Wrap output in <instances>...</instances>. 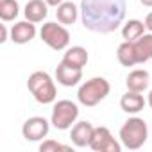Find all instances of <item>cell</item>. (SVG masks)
<instances>
[{"mask_svg":"<svg viewBox=\"0 0 152 152\" xmlns=\"http://www.w3.org/2000/svg\"><path fill=\"white\" fill-rule=\"evenodd\" d=\"M127 0H83V25L99 34L115 32L125 20Z\"/></svg>","mask_w":152,"mask_h":152,"instance_id":"obj_1","label":"cell"},{"mask_svg":"<svg viewBox=\"0 0 152 152\" xmlns=\"http://www.w3.org/2000/svg\"><path fill=\"white\" fill-rule=\"evenodd\" d=\"M147 138H148V127H147V122L143 118L132 116L120 129V141L129 150L141 148L145 145Z\"/></svg>","mask_w":152,"mask_h":152,"instance_id":"obj_2","label":"cell"},{"mask_svg":"<svg viewBox=\"0 0 152 152\" xmlns=\"http://www.w3.org/2000/svg\"><path fill=\"white\" fill-rule=\"evenodd\" d=\"M109 91H111V86L104 77H91L90 81L81 84L77 91V100L86 107H93L99 102H102L109 95Z\"/></svg>","mask_w":152,"mask_h":152,"instance_id":"obj_3","label":"cell"},{"mask_svg":"<svg viewBox=\"0 0 152 152\" xmlns=\"http://www.w3.org/2000/svg\"><path fill=\"white\" fill-rule=\"evenodd\" d=\"M27 88L39 104H52L57 97L56 84L47 72H34L27 81Z\"/></svg>","mask_w":152,"mask_h":152,"instance_id":"obj_4","label":"cell"},{"mask_svg":"<svg viewBox=\"0 0 152 152\" xmlns=\"http://www.w3.org/2000/svg\"><path fill=\"white\" fill-rule=\"evenodd\" d=\"M39 36H41V41L47 43L52 50H64L70 45V32H68L66 25L57 23V22L43 23Z\"/></svg>","mask_w":152,"mask_h":152,"instance_id":"obj_5","label":"cell"},{"mask_svg":"<svg viewBox=\"0 0 152 152\" xmlns=\"http://www.w3.org/2000/svg\"><path fill=\"white\" fill-rule=\"evenodd\" d=\"M79 116V107L75 102L72 100H59L54 104V109H52V116H50V122L56 129L59 131H66L70 129L75 120Z\"/></svg>","mask_w":152,"mask_h":152,"instance_id":"obj_6","label":"cell"},{"mask_svg":"<svg viewBox=\"0 0 152 152\" xmlns=\"http://www.w3.org/2000/svg\"><path fill=\"white\" fill-rule=\"evenodd\" d=\"M90 148L95 152H120L122 145L113 138V134L107 127L100 125V127H95V134L90 143Z\"/></svg>","mask_w":152,"mask_h":152,"instance_id":"obj_7","label":"cell"},{"mask_svg":"<svg viewBox=\"0 0 152 152\" xmlns=\"http://www.w3.org/2000/svg\"><path fill=\"white\" fill-rule=\"evenodd\" d=\"M50 124L47 118L43 116H32V118H27L23 127H22V134L27 141H39L43 138H47L48 131H50Z\"/></svg>","mask_w":152,"mask_h":152,"instance_id":"obj_8","label":"cell"},{"mask_svg":"<svg viewBox=\"0 0 152 152\" xmlns=\"http://www.w3.org/2000/svg\"><path fill=\"white\" fill-rule=\"evenodd\" d=\"M56 81L66 88L77 86L83 81V68H75V66H70L61 61L56 68Z\"/></svg>","mask_w":152,"mask_h":152,"instance_id":"obj_9","label":"cell"},{"mask_svg":"<svg viewBox=\"0 0 152 152\" xmlns=\"http://www.w3.org/2000/svg\"><path fill=\"white\" fill-rule=\"evenodd\" d=\"M93 134H95V127L90 124V122H79V124H75L72 127V143L75 147H90L91 140H93Z\"/></svg>","mask_w":152,"mask_h":152,"instance_id":"obj_10","label":"cell"},{"mask_svg":"<svg viewBox=\"0 0 152 152\" xmlns=\"http://www.w3.org/2000/svg\"><path fill=\"white\" fill-rule=\"evenodd\" d=\"M34 36H36V25L29 20L15 23L11 29V41L16 45H25L31 39H34Z\"/></svg>","mask_w":152,"mask_h":152,"instance_id":"obj_11","label":"cell"},{"mask_svg":"<svg viewBox=\"0 0 152 152\" xmlns=\"http://www.w3.org/2000/svg\"><path fill=\"white\" fill-rule=\"evenodd\" d=\"M23 15H25V20H29L32 23H39L48 15V4L45 0H29L25 4Z\"/></svg>","mask_w":152,"mask_h":152,"instance_id":"obj_12","label":"cell"},{"mask_svg":"<svg viewBox=\"0 0 152 152\" xmlns=\"http://www.w3.org/2000/svg\"><path fill=\"white\" fill-rule=\"evenodd\" d=\"M120 107H122V111H125L129 115H136L145 107V99L140 91L127 90V93L122 95V99H120Z\"/></svg>","mask_w":152,"mask_h":152,"instance_id":"obj_13","label":"cell"},{"mask_svg":"<svg viewBox=\"0 0 152 152\" xmlns=\"http://www.w3.org/2000/svg\"><path fill=\"white\" fill-rule=\"evenodd\" d=\"M125 84H127V90L143 93V91L148 88V84H150V75H148L147 70H141V68L132 70V72L127 75Z\"/></svg>","mask_w":152,"mask_h":152,"instance_id":"obj_14","label":"cell"},{"mask_svg":"<svg viewBox=\"0 0 152 152\" xmlns=\"http://www.w3.org/2000/svg\"><path fill=\"white\" fill-rule=\"evenodd\" d=\"M88 59H90V56H88V50L84 47H70L64 52L61 61L70 64V66H75V68H84Z\"/></svg>","mask_w":152,"mask_h":152,"instance_id":"obj_15","label":"cell"},{"mask_svg":"<svg viewBox=\"0 0 152 152\" xmlns=\"http://www.w3.org/2000/svg\"><path fill=\"white\" fill-rule=\"evenodd\" d=\"M56 16H57V22L63 23V25H73L75 20L79 16V9L73 2H63L61 6H57L56 9Z\"/></svg>","mask_w":152,"mask_h":152,"instance_id":"obj_16","label":"cell"},{"mask_svg":"<svg viewBox=\"0 0 152 152\" xmlns=\"http://www.w3.org/2000/svg\"><path fill=\"white\" fill-rule=\"evenodd\" d=\"M134 50H136L138 64L150 61L152 59V32L150 34H143L138 41H134Z\"/></svg>","mask_w":152,"mask_h":152,"instance_id":"obj_17","label":"cell"},{"mask_svg":"<svg viewBox=\"0 0 152 152\" xmlns=\"http://www.w3.org/2000/svg\"><path fill=\"white\" fill-rule=\"evenodd\" d=\"M145 31H147V27H145L143 22H140V20H129L122 27V38H124V41H132L134 43V41H138L145 34Z\"/></svg>","mask_w":152,"mask_h":152,"instance_id":"obj_18","label":"cell"},{"mask_svg":"<svg viewBox=\"0 0 152 152\" xmlns=\"http://www.w3.org/2000/svg\"><path fill=\"white\" fill-rule=\"evenodd\" d=\"M116 57L120 61L122 66H134L138 64V59H136V50H134V43L132 41H124L118 50H116Z\"/></svg>","mask_w":152,"mask_h":152,"instance_id":"obj_19","label":"cell"},{"mask_svg":"<svg viewBox=\"0 0 152 152\" xmlns=\"http://www.w3.org/2000/svg\"><path fill=\"white\" fill-rule=\"evenodd\" d=\"M20 13V6L16 0H0V18L2 22H13Z\"/></svg>","mask_w":152,"mask_h":152,"instance_id":"obj_20","label":"cell"},{"mask_svg":"<svg viewBox=\"0 0 152 152\" xmlns=\"http://www.w3.org/2000/svg\"><path fill=\"white\" fill-rule=\"evenodd\" d=\"M39 150L41 152H57V150H70V147L68 145H63V143H59V141H54V140H47V141H43L41 145H39Z\"/></svg>","mask_w":152,"mask_h":152,"instance_id":"obj_21","label":"cell"},{"mask_svg":"<svg viewBox=\"0 0 152 152\" xmlns=\"http://www.w3.org/2000/svg\"><path fill=\"white\" fill-rule=\"evenodd\" d=\"M0 32H2L0 34V43H6L7 41V27H6V23L0 25Z\"/></svg>","mask_w":152,"mask_h":152,"instance_id":"obj_22","label":"cell"},{"mask_svg":"<svg viewBox=\"0 0 152 152\" xmlns=\"http://www.w3.org/2000/svg\"><path fill=\"white\" fill-rule=\"evenodd\" d=\"M143 23H145L147 31H148V32H152V11L147 15V18H145V22H143Z\"/></svg>","mask_w":152,"mask_h":152,"instance_id":"obj_23","label":"cell"},{"mask_svg":"<svg viewBox=\"0 0 152 152\" xmlns=\"http://www.w3.org/2000/svg\"><path fill=\"white\" fill-rule=\"evenodd\" d=\"M45 2L48 4V6H52V7H57V6H61L64 0H45Z\"/></svg>","mask_w":152,"mask_h":152,"instance_id":"obj_24","label":"cell"},{"mask_svg":"<svg viewBox=\"0 0 152 152\" xmlns=\"http://www.w3.org/2000/svg\"><path fill=\"white\" fill-rule=\"evenodd\" d=\"M140 2H141L145 7H152V0H140Z\"/></svg>","mask_w":152,"mask_h":152,"instance_id":"obj_25","label":"cell"},{"mask_svg":"<svg viewBox=\"0 0 152 152\" xmlns=\"http://www.w3.org/2000/svg\"><path fill=\"white\" fill-rule=\"evenodd\" d=\"M148 106L152 107V90H150V93H148Z\"/></svg>","mask_w":152,"mask_h":152,"instance_id":"obj_26","label":"cell"}]
</instances>
